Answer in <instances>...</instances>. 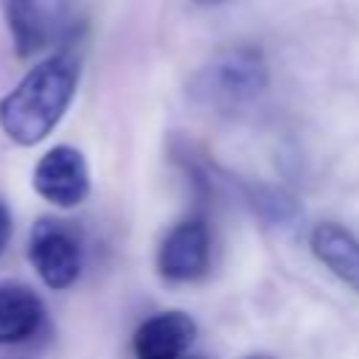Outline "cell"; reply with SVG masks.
Segmentation results:
<instances>
[{"label": "cell", "mask_w": 359, "mask_h": 359, "mask_svg": "<svg viewBox=\"0 0 359 359\" xmlns=\"http://www.w3.org/2000/svg\"><path fill=\"white\" fill-rule=\"evenodd\" d=\"M269 84L264 53L252 45H230L216 53L196 76L194 93L199 101L219 109H238L255 101Z\"/></svg>", "instance_id": "7a4b0ae2"}, {"label": "cell", "mask_w": 359, "mask_h": 359, "mask_svg": "<svg viewBox=\"0 0 359 359\" xmlns=\"http://www.w3.org/2000/svg\"><path fill=\"white\" fill-rule=\"evenodd\" d=\"M210 230L202 219L177 222L157 247V272L171 283H191L210 266Z\"/></svg>", "instance_id": "8992f818"}, {"label": "cell", "mask_w": 359, "mask_h": 359, "mask_svg": "<svg viewBox=\"0 0 359 359\" xmlns=\"http://www.w3.org/2000/svg\"><path fill=\"white\" fill-rule=\"evenodd\" d=\"M196 339V323L185 311H160L143 320L132 337L135 359H182Z\"/></svg>", "instance_id": "ba28073f"}, {"label": "cell", "mask_w": 359, "mask_h": 359, "mask_svg": "<svg viewBox=\"0 0 359 359\" xmlns=\"http://www.w3.org/2000/svg\"><path fill=\"white\" fill-rule=\"evenodd\" d=\"M45 323V303L31 286L14 280L0 283V348L31 345L42 337Z\"/></svg>", "instance_id": "52a82bcc"}, {"label": "cell", "mask_w": 359, "mask_h": 359, "mask_svg": "<svg viewBox=\"0 0 359 359\" xmlns=\"http://www.w3.org/2000/svg\"><path fill=\"white\" fill-rule=\"evenodd\" d=\"M28 258L39 275V280L59 292L79 280L81 275V244L73 227L59 219H39L31 227Z\"/></svg>", "instance_id": "277c9868"}, {"label": "cell", "mask_w": 359, "mask_h": 359, "mask_svg": "<svg viewBox=\"0 0 359 359\" xmlns=\"http://www.w3.org/2000/svg\"><path fill=\"white\" fill-rule=\"evenodd\" d=\"M0 8L20 59L73 36L70 0H0Z\"/></svg>", "instance_id": "3957f363"}, {"label": "cell", "mask_w": 359, "mask_h": 359, "mask_svg": "<svg viewBox=\"0 0 359 359\" xmlns=\"http://www.w3.org/2000/svg\"><path fill=\"white\" fill-rule=\"evenodd\" d=\"M314 258L339 278L348 289L359 292V238L337 222H320L311 230Z\"/></svg>", "instance_id": "9c48e42d"}, {"label": "cell", "mask_w": 359, "mask_h": 359, "mask_svg": "<svg viewBox=\"0 0 359 359\" xmlns=\"http://www.w3.org/2000/svg\"><path fill=\"white\" fill-rule=\"evenodd\" d=\"M11 230H14V224H11V213H8V208L0 202V255H3V252H6V247H8Z\"/></svg>", "instance_id": "30bf717a"}, {"label": "cell", "mask_w": 359, "mask_h": 359, "mask_svg": "<svg viewBox=\"0 0 359 359\" xmlns=\"http://www.w3.org/2000/svg\"><path fill=\"white\" fill-rule=\"evenodd\" d=\"M79 70V53L70 48L34 65L20 84L0 98V129L6 137L17 146H36L45 140L76 95Z\"/></svg>", "instance_id": "6da1fadb"}, {"label": "cell", "mask_w": 359, "mask_h": 359, "mask_svg": "<svg viewBox=\"0 0 359 359\" xmlns=\"http://www.w3.org/2000/svg\"><path fill=\"white\" fill-rule=\"evenodd\" d=\"M194 3H199V6H219V3H224V0H194Z\"/></svg>", "instance_id": "8fae6325"}, {"label": "cell", "mask_w": 359, "mask_h": 359, "mask_svg": "<svg viewBox=\"0 0 359 359\" xmlns=\"http://www.w3.org/2000/svg\"><path fill=\"white\" fill-rule=\"evenodd\" d=\"M34 191L56 205V208H76L90 196V168L79 149L73 146H53L48 149L39 163L34 165Z\"/></svg>", "instance_id": "5b68a950"}]
</instances>
